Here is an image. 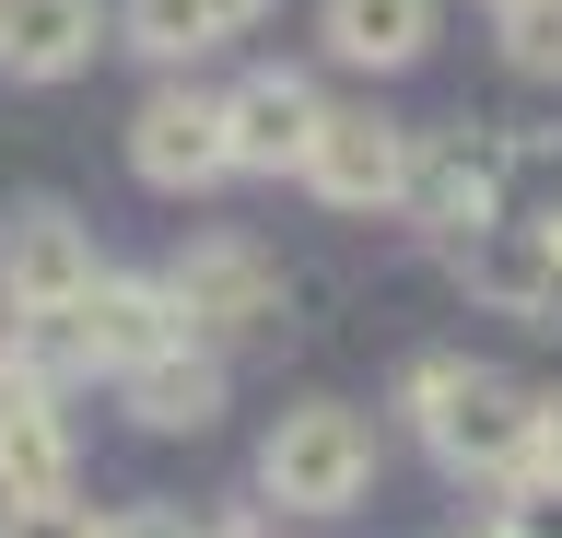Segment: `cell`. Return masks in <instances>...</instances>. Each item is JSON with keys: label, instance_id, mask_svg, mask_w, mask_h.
<instances>
[{"label": "cell", "instance_id": "7c38bea8", "mask_svg": "<svg viewBox=\"0 0 562 538\" xmlns=\"http://www.w3.org/2000/svg\"><path fill=\"white\" fill-rule=\"evenodd\" d=\"M105 47V0H0V71L12 82H70Z\"/></svg>", "mask_w": 562, "mask_h": 538}, {"label": "cell", "instance_id": "ba28073f", "mask_svg": "<svg viewBox=\"0 0 562 538\" xmlns=\"http://www.w3.org/2000/svg\"><path fill=\"white\" fill-rule=\"evenodd\" d=\"M504 199H516V176H504V141H411V187H398V211H422L434 234H481V222H504Z\"/></svg>", "mask_w": 562, "mask_h": 538}, {"label": "cell", "instance_id": "7a4b0ae2", "mask_svg": "<svg viewBox=\"0 0 562 538\" xmlns=\"http://www.w3.org/2000/svg\"><path fill=\"white\" fill-rule=\"evenodd\" d=\"M363 480H375V433H363V410H340V398L281 410V433L258 445V492L293 503V515H340V503H363Z\"/></svg>", "mask_w": 562, "mask_h": 538}, {"label": "cell", "instance_id": "277c9868", "mask_svg": "<svg viewBox=\"0 0 562 538\" xmlns=\"http://www.w3.org/2000/svg\"><path fill=\"white\" fill-rule=\"evenodd\" d=\"M82 293H94V234H82L59 199L0 211V305H12V317H70Z\"/></svg>", "mask_w": 562, "mask_h": 538}, {"label": "cell", "instance_id": "ffe728a7", "mask_svg": "<svg viewBox=\"0 0 562 538\" xmlns=\"http://www.w3.org/2000/svg\"><path fill=\"white\" fill-rule=\"evenodd\" d=\"M527 468H562V387L539 398V445H527Z\"/></svg>", "mask_w": 562, "mask_h": 538}, {"label": "cell", "instance_id": "6da1fadb", "mask_svg": "<svg viewBox=\"0 0 562 538\" xmlns=\"http://www.w3.org/2000/svg\"><path fill=\"white\" fill-rule=\"evenodd\" d=\"M411 422L457 480H516L539 445V398L492 363H411Z\"/></svg>", "mask_w": 562, "mask_h": 538}, {"label": "cell", "instance_id": "30bf717a", "mask_svg": "<svg viewBox=\"0 0 562 538\" xmlns=\"http://www.w3.org/2000/svg\"><path fill=\"white\" fill-rule=\"evenodd\" d=\"M70 340H82V363H105V375H140L153 352L188 340V317H176L165 282H105V270H94V293L70 305Z\"/></svg>", "mask_w": 562, "mask_h": 538}, {"label": "cell", "instance_id": "ac0fdd59", "mask_svg": "<svg viewBox=\"0 0 562 538\" xmlns=\"http://www.w3.org/2000/svg\"><path fill=\"white\" fill-rule=\"evenodd\" d=\"M504 538H562V468H516L504 480Z\"/></svg>", "mask_w": 562, "mask_h": 538}, {"label": "cell", "instance_id": "44dd1931", "mask_svg": "<svg viewBox=\"0 0 562 538\" xmlns=\"http://www.w3.org/2000/svg\"><path fill=\"white\" fill-rule=\"evenodd\" d=\"M457 538H469V527H457ZM481 538H504V527H481Z\"/></svg>", "mask_w": 562, "mask_h": 538}, {"label": "cell", "instance_id": "52a82bcc", "mask_svg": "<svg viewBox=\"0 0 562 538\" xmlns=\"http://www.w3.org/2000/svg\"><path fill=\"white\" fill-rule=\"evenodd\" d=\"M316 117H328V94H316L305 71H246L235 94H223V152H235V176H305Z\"/></svg>", "mask_w": 562, "mask_h": 538}, {"label": "cell", "instance_id": "9a60e30c", "mask_svg": "<svg viewBox=\"0 0 562 538\" xmlns=\"http://www.w3.org/2000/svg\"><path fill=\"white\" fill-rule=\"evenodd\" d=\"M270 0H130V47L140 59H200V47L246 36Z\"/></svg>", "mask_w": 562, "mask_h": 538}, {"label": "cell", "instance_id": "3957f363", "mask_svg": "<svg viewBox=\"0 0 562 538\" xmlns=\"http://www.w3.org/2000/svg\"><path fill=\"white\" fill-rule=\"evenodd\" d=\"M165 293H176V317H188V340H211V352H223V340H258V328H281V270L246 247V234H211V247H188Z\"/></svg>", "mask_w": 562, "mask_h": 538}, {"label": "cell", "instance_id": "4fadbf2b", "mask_svg": "<svg viewBox=\"0 0 562 538\" xmlns=\"http://www.w3.org/2000/svg\"><path fill=\"white\" fill-rule=\"evenodd\" d=\"M130 422H153V433H211V422H223V352H211V340L153 352V363L130 375Z\"/></svg>", "mask_w": 562, "mask_h": 538}, {"label": "cell", "instance_id": "5b68a950", "mask_svg": "<svg viewBox=\"0 0 562 538\" xmlns=\"http://www.w3.org/2000/svg\"><path fill=\"white\" fill-rule=\"evenodd\" d=\"M457 282L481 293V305H504V317H527V328H562V234L551 222H527V211H504V222H481V234H457Z\"/></svg>", "mask_w": 562, "mask_h": 538}, {"label": "cell", "instance_id": "8992f818", "mask_svg": "<svg viewBox=\"0 0 562 538\" xmlns=\"http://www.w3.org/2000/svg\"><path fill=\"white\" fill-rule=\"evenodd\" d=\"M305 187L328 211H398V187H411V129H386L375 106H328L316 117V152H305Z\"/></svg>", "mask_w": 562, "mask_h": 538}, {"label": "cell", "instance_id": "d6986e66", "mask_svg": "<svg viewBox=\"0 0 562 538\" xmlns=\"http://www.w3.org/2000/svg\"><path fill=\"white\" fill-rule=\"evenodd\" d=\"M105 538H200V527L165 515V503H130V515H105Z\"/></svg>", "mask_w": 562, "mask_h": 538}, {"label": "cell", "instance_id": "2e32d148", "mask_svg": "<svg viewBox=\"0 0 562 538\" xmlns=\"http://www.w3.org/2000/svg\"><path fill=\"white\" fill-rule=\"evenodd\" d=\"M504 71L562 82V0H516V12H504Z\"/></svg>", "mask_w": 562, "mask_h": 538}, {"label": "cell", "instance_id": "8fae6325", "mask_svg": "<svg viewBox=\"0 0 562 538\" xmlns=\"http://www.w3.org/2000/svg\"><path fill=\"white\" fill-rule=\"evenodd\" d=\"M35 492H70V422L47 375L0 363V503H35Z\"/></svg>", "mask_w": 562, "mask_h": 538}, {"label": "cell", "instance_id": "5bb4252c", "mask_svg": "<svg viewBox=\"0 0 562 538\" xmlns=\"http://www.w3.org/2000/svg\"><path fill=\"white\" fill-rule=\"evenodd\" d=\"M328 47L351 71H411L434 47V0H328Z\"/></svg>", "mask_w": 562, "mask_h": 538}, {"label": "cell", "instance_id": "7402d4cb", "mask_svg": "<svg viewBox=\"0 0 562 538\" xmlns=\"http://www.w3.org/2000/svg\"><path fill=\"white\" fill-rule=\"evenodd\" d=\"M492 12H516V0H492Z\"/></svg>", "mask_w": 562, "mask_h": 538}, {"label": "cell", "instance_id": "e0dca14e", "mask_svg": "<svg viewBox=\"0 0 562 538\" xmlns=\"http://www.w3.org/2000/svg\"><path fill=\"white\" fill-rule=\"evenodd\" d=\"M0 538H105V515L70 492H35V503H0Z\"/></svg>", "mask_w": 562, "mask_h": 538}, {"label": "cell", "instance_id": "9c48e42d", "mask_svg": "<svg viewBox=\"0 0 562 538\" xmlns=\"http://www.w3.org/2000/svg\"><path fill=\"white\" fill-rule=\"evenodd\" d=\"M130 176L165 187V199L235 176V152H223V94H153V106L130 117Z\"/></svg>", "mask_w": 562, "mask_h": 538}]
</instances>
